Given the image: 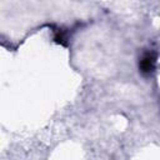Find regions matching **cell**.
Masks as SVG:
<instances>
[{
  "label": "cell",
  "instance_id": "6da1fadb",
  "mask_svg": "<svg viewBox=\"0 0 160 160\" xmlns=\"http://www.w3.org/2000/svg\"><path fill=\"white\" fill-rule=\"evenodd\" d=\"M156 60H158V54L155 51H148L145 52L140 61H139V70L142 75H151L155 71L156 68Z\"/></svg>",
  "mask_w": 160,
  "mask_h": 160
}]
</instances>
